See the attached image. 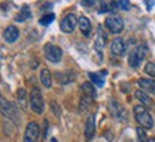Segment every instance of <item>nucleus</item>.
Masks as SVG:
<instances>
[{"mask_svg": "<svg viewBox=\"0 0 155 142\" xmlns=\"http://www.w3.org/2000/svg\"><path fill=\"white\" fill-rule=\"evenodd\" d=\"M134 115H135L137 122L140 124L142 128L151 129L154 127V119H152L151 114L147 111V108L144 105H135L134 107Z\"/></svg>", "mask_w": 155, "mask_h": 142, "instance_id": "nucleus-1", "label": "nucleus"}, {"mask_svg": "<svg viewBox=\"0 0 155 142\" xmlns=\"http://www.w3.org/2000/svg\"><path fill=\"white\" fill-rule=\"evenodd\" d=\"M147 54H148V48H147V46H144V44L134 47L131 50V53H130V57H128L130 66H131L132 68H138L140 64L142 63V60L147 57Z\"/></svg>", "mask_w": 155, "mask_h": 142, "instance_id": "nucleus-2", "label": "nucleus"}, {"mask_svg": "<svg viewBox=\"0 0 155 142\" xmlns=\"http://www.w3.org/2000/svg\"><path fill=\"white\" fill-rule=\"evenodd\" d=\"M0 112L3 114L5 117H7L9 119H13L14 122H19L17 107L14 104H12L10 101H7L5 97H0Z\"/></svg>", "mask_w": 155, "mask_h": 142, "instance_id": "nucleus-3", "label": "nucleus"}, {"mask_svg": "<svg viewBox=\"0 0 155 142\" xmlns=\"http://www.w3.org/2000/svg\"><path fill=\"white\" fill-rule=\"evenodd\" d=\"M30 105L36 114H41L44 111V99H43L41 91L37 87H34L30 92Z\"/></svg>", "mask_w": 155, "mask_h": 142, "instance_id": "nucleus-4", "label": "nucleus"}, {"mask_svg": "<svg viewBox=\"0 0 155 142\" xmlns=\"http://www.w3.org/2000/svg\"><path fill=\"white\" fill-rule=\"evenodd\" d=\"M105 27L114 34H120L124 30V21L120 16L113 14V16H108L105 19Z\"/></svg>", "mask_w": 155, "mask_h": 142, "instance_id": "nucleus-5", "label": "nucleus"}, {"mask_svg": "<svg viewBox=\"0 0 155 142\" xmlns=\"http://www.w3.org/2000/svg\"><path fill=\"white\" fill-rule=\"evenodd\" d=\"M44 54L50 63H58L63 57V51L60 47H57L54 44H46L44 46Z\"/></svg>", "mask_w": 155, "mask_h": 142, "instance_id": "nucleus-6", "label": "nucleus"}, {"mask_svg": "<svg viewBox=\"0 0 155 142\" xmlns=\"http://www.w3.org/2000/svg\"><path fill=\"white\" fill-rule=\"evenodd\" d=\"M108 109H110V112H111V115L114 118L120 119V121H127V111H125V108L118 101L111 99L110 105H108Z\"/></svg>", "mask_w": 155, "mask_h": 142, "instance_id": "nucleus-7", "label": "nucleus"}, {"mask_svg": "<svg viewBox=\"0 0 155 142\" xmlns=\"http://www.w3.org/2000/svg\"><path fill=\"white\" fill-rule=\"evenodd\" d=\"M105 43H107V33L104 31L103 26H98V30H97V38H95V43H94V48H95V51L98 53L100 58H103V50H104Z\"/></svg>", "mask_w": 155, "mask_h": 142, "instance_id": "nucleus-8", "label": "nucleus"}, {"mask_svg": "<svg viewBox=\"0 0 155 142\" xmlns=\"http://www.w3.org/2000/svg\"><path fill=\"white\" fill-rule=\"evenodd\" d=\"M40 135V128L36 122H28L26 132H24V142H37Z\"/></svg>", "mask_w": 155, "mask_h": 142, "instance_id": "nucleus-9", "label": "nucleus"}, {"mask_svg": "<svg viewBox=\"0 0 155 142\" xmlns=\"http://www.w3.org/2000/svg\"><path fill=\"white\" fill-rule=\"evenodd\" d=\"M77 21L78 20H77V17H75L74 14H67L60 23L61 31H64V33H73L75 26H77Z\"/></svg>", "mask_w": 155, "mask_h": 142, "instance_id": "nucleus-10", "label": "nucleus"}, {"mask_svg": "<svg viewBox=\"0 0 155 142\" xmlns=\"http://www.w3.org/2000/svg\"><path fill=\"white\" fill-rule=\"evenodd\" d=\"M56 80L60 82V84L66 85V84H71L75 81V73L74 71H57L56 73Z\"/></svg>", "mask_w": 155, "mask_h": 142, "instance_id": "nucleus-11", "label": "nucleus"}, {"mask_svg": "<svg viewBox=\"0 0 155 142\" xmlns=\"http://www.w3.org/2000/svg\"><path fill=\"white\" fill-rule=\"evenodd\" d=\"M94 134H95V117L94 115H88V118L85 121V129H84L85 141H91Z\"/></svg>", "mask_w": 155, "mask_h": 142, "instance_id": "nucleus-12", "label": "nucleus"}, {"mask_svg": "<svg viewBox=\"0 0 155 142\" xmlns=\"http://www.w3.org/2000/svg\"><path fill=\"white\" fill-rule=\"evenodd\" d=\"M138 85L141 91L148 92V94L155 95V80H148V78H140L138 80Z\"/></svg>", "mask_w": 155, "mask_h": 142, "instance_id": "nucleus-13", "label": "nucleus"}, {"mask_svg": "<svg viewBox=\"0 0 155 142\" xmlns=\"http://www.w3.org/2000/svg\"><path fill=\"white\" fill-rule=\"evenodd\" d=\"M111 53H113L114 56H124V53H125V44H124V40L121 37H117L111 43Z\"/></svg>", "mask_w": 155, "mask_h": 142, "instance_id": "nucleus-14", "label": "nucleus"}, {"mask_svg": "<svg viewBox=\"0 0 155 142\" xmlns=\"http://www.w3.org/2000/svg\"><path fill=\"white\" fill-rule=\"evenodd\" d=\"M3 37H5V40L7 43H14L19 38V28L16 27V26H9L3 31Z\"/></svg>", "mask_w": 155, "mask_h": 142, "instance_id": "nucleus-15", "label": "nucleus"}, {"mask_svg": "<svg viewBox=\"0 0 155 142\" xmlns=\"http://www.w3.org/2000/svg\"><path fill=\"white\" fill-rule=\"evenodd\" d=\"M78 27H80L81 33L84 34L85 37H88L90 33H91V23H90V20L85 16H81L78 19Z\"/></svg>", "mask_w": 155, "mask_h": 142, "instance_id": "nucleus-16", "label": "nucleus"}, {"mask_svg": "<svg viewBox=\"0 0 155 142\" xmlns=\"http://www.w3.org/2000/svg\"><path fill=\"white\" fill-rule=\"evenodd\" d=\"M135 97H137V99L141 102V105H144V107H150V108L154 107V101H152V98H150V95L145 94L144 91H137Z\"/></svg>", "mask_w": 155, "mask_h": 142, "instance_id": "nucleus-17", "label": "nucleus"}, {"mask_svg": "<svg viewBox=\"0 0 155 142\" xmlns=\"http://www.w3.org/2000/svg\"><path fill=\"white\" fill-rule=\"evenodd\" d=\"M107 76V71L105 70H101V73H90L88 77L90 80L93 81V84H95L97 87H103L104 85V77Z\"/></svg>", "mask_w": 155, "mask_h": 142, "instance_id": "nucleus-18", "label": "nucleus"}, {"mask_svg": "<svg viewBox=\"0 0 155 142\" xmlns=\"http://www.w3.org/2000/svg\"><path fill=\"white\" fill-rule=\"evenodd\" d=\"M40 80H41L43 85L46 87V88H50L53 84V77H51V73H50V70H47V68H43L41 73H40Z\"/></svg>", "mask_w": 155, "mask_h": 142, "instance_id": "nucleus-19", "label": "nucleus"}, {"mask_svg": "<svg viewBox=\"0 0 155 142\" xmlns=\"http://www.w3.org/2000/svg\"><path fill=\"white\" fill-rule=\"evenodd\" d=\"M16 97H17V102H19V105L23 109H26V107H27V92H26V90L19 88L17 92H16Z\"/></svg>", "mask_w": 155, "mask_h": 142, "instance_id": "nucleus-20", "label": "nucleus"}, {"mask_svg": "<svg viewBox=\"0 0 155 142\" xmlns=\"http://www.w3.org/2000/svg\"><path fill=\"white\" fill-rule=\"evenodd\" d=\"M81 88H83L84 95H87V97H90V98L94 99L95 97H97V92H95V88H94V85H93V82H84Z\"/></svg>", "mask_w": 155, "mask_h": 142, "instance_id": "nucleus-21", "label": "nucleus"}, {"mask_svg": "<svg viewBox=\"0 0 155 142\" xmlns=\"http://www.w3.org/2000/svg\"><path fill=\"white\" fill-rule=\"evenodd\" d=\"M31 17V11H30V7L28 6H23L21 10H20V13L16 16V20L17 21H24V20H27Z\"/></svg>", "mask_w": 155, "mask_h": 142, "instance_id": "nucleus-22", "label": "nucleus"}, {"mask_svg": "<svg viewBox=\"0 0 155 142\" xmlns=\"http://www.w3.org/2000/svg\"><path fill=\"white\" fill-rule=\"evenodd\" d=\"M115 9H117L115 2H108V3L103 2V3H101V6H100L98 11H100V13H113Z\"/></svg>", "mask_w": 155, "mask_h": 142, "instance_id": "nucleus-23", "label": "nucleus"}, {"mask_svg": "<svg viewBox=\"0 0 155 142\" xmlns=\"http://www.w3.org/2000/svg\"><path fill=\"white\" fill-rule=\"evenodd\" d=\"M54 21V14L53 13H47V14H44L41 19L38 20V23L41 24V26H48L50 23H53Z\"/></svg>", "mask_w": 155, "mask_h": 142, "instance_id": "nucleus-24", "label": "nucleus"}, {"mask_svg": "<svg viewBox=\"0 0 155 142\" xmlns=\"http://www.w3.org/2000/svg\"><path fill=\"white\" fill-rule=\"evenodd\" d=\"M91 101H93V98H90V97L84 95V97L81 98V102H80V109L81 111H85V109L88 108V105L91 104Z\"/></svg>", "mask_w": 155, "mask_h": 142, "instance_id": "nucleus-25", "label": "nucleus"}, {"mask_svg": "<svg viewBox=\"0 0 155 142\" xmlns=\"http://www.w3.org/2000/svg\"><path fill=\"white\" fill-rule=\"evenodd\" d=\"M145 73L148 74V76H151V77H154L155 78V63H147Z\"/></svg>", "mask_w": 155, "mask_h": 142, "instance_id": "nucleus-26", "label": "nucleus"}, {"mask_svg": "<svg viewBox=\"0 0 155 142\" xmlns=\"http://www.w3.org/2000/svg\"><path fill=\"white\" fill-rule=\"evenodd\" d=\"M115 5H117V9H122V10L130 9V2H127V0H118V2H115Z\"/></svg>", "mask_w": 155, "mask_h": 142, "instance_id": "nucleus-27", "label": "nucleus"}, {"mask_svg": "<svg viewBox=\"0 0 155 142\" xmlns=\"http://www.w3.org/2000/svg\"><path fill=\"white\" fill-rule=\"evenodd\" d=\"M137 134H138V138H140V142H147V135H145V131L144 128H137Z\"/></svg>", "mask_w": 155, "mask_h": 142, "instance_id": "nucleus-28", "label": "nucleus"}, {"mask_svg": "<svg viewBox=\"0 0 155 142\" xmlns=\"http://www.w3.org/2000/svg\"><path fill=\"white\" fill-rule=\"evenodd\" d=\"M81 5H83V6H87V7H90V6H94L95 2H94V0H83V2H81Z\"/></svg>", "mask_w": 155, "mask_h": 142, "instance_id": "nucleus-29", "label": "nucleus"}, {"mask_svg": "<svg viewBox=\"0 0 155 142\" xmlns=\"http://www.w3.org/2000/svg\"><path fill=\"white\" fill-rule=\"evenodd\" d=\"M145 3H147V7H148V9H151V7L154 6V2H145Z\"/></svg>", "mask_w": 155, "mask_h": 142, "instance_id": "nucleus-30", "label": "nucleus"}, {"mask_svg": "<svg viewBox=\"0 0 155 142\" xmlns=\"http://www.w3.org/2000/svg\"><path fill=\"white\" fill-rule=\"evenodd\" d=\"M147 142H155V138L154 137H150L148 139H147Z\"/></svg>", "mask_w": 155, "mask_h": 142, "instance_id": "nucleus-31", "label": "nucleus"}, {"mask_svg": "<svg viewBox=\"0 0 155 142\" xmlns=\"http://www.w3.org/2000/svg\"><path fill=\"white\" fill-rule=\"evenodd\" d=\"M51 142H57V139L56 138H51Z\"/></svg>", "mask_w": 155, "mask_h": 142, "instance_id": "nucleus-32", "label": "nucleus"}]
</instances>
